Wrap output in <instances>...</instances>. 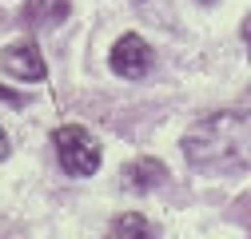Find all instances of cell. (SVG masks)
<instances>
[{"mask_svg": "<svg viewBox=\"0 0 251 239\" xmlns=\"http://www.w3.org/2000/svg\"><path fill=\"white\" fill-rule=\"evenodd\" d=\"M239 132H243V116H235V112L203 120V124L192 128V136L183 140L187 164H192L196 171H224V167H231L235 156H239Z\"/></svg>", "mask_w": 251, "mask_h": 239, "instance_id": "cell-1", "label": "cell"}, {"mask_svg": "<svg viewBox=\"0 0 251 239\" xmlns=\"http://www.w3.org/2000/svg\"><path fill=\"white\" fill-rule=\"evenodd\" d=\"M56 160L68 175H92L100 167V143L88 128L80 124H64L56 132Z\"/></svg>", "mask_w": 251, "mask_h": 239, "instance_id": "cell-2", "label": "cell"}, {"mask_svg": "<svg viewBox=\"0 0 251 239\" xmlns=\"http://www.w3.org/2000/svg\"><path fill=\"white\" fill-rule=\"evenodd\" d=\"M112 72L124 76V80L148 76V72H151V48H148V40H140L136 32L120 36V40L112 44Z\"/></svg>", "mask_w": 251, "mask_h": 239, "instance_id": "cell-3", "label": "cell"}, {"mask_svg": "<svg viewBox=\"0 0 251 239\" xmlns=\"http://www.w3.org/2000/svg\"><path fill=\"white\" fill-rule=\"evenodd\" d=\"M0 64H4V72L16 76V80H44V76H48L44 56H40V48H36L32 40H16V44H8L4 52H0Z\"/></svg>", "mask_w": 251, "mask_h": 239, "instance_id": "cell-4", "label": "cell"}, {"mask_svg": "<svg viewBox=\"0 0 251 239\" xmlns=\"http://www.w3.org/2000/svg\"><path fill=\"white\" fill-rule=\"evenodd\" d=\"M24 12H28V20L40 24V28H56V24L68 20L72 4H68V0H28Z\"/></svg>", "mask_w": 251, "mask_h": 239, "instance_id": "cell-5", "label": "cell"}, {"mask_svg": "<svg viewBox=\"0 0 251 239\" xmlns=\"http://www.w3.org/2000/svg\"><path fill=\"white\" fill-rule=\"evenodd\" d=\"M168 179V167L160 164V160H151V156H144V160H136V164H128V184L132 188H155V184H164Z\"/></svg>", "mask_w": 251, "mask_h": 239, "instance_id": "cell-6", "label": "cell"}, {"mask_svg": "<svg viewBox=\"0 0 251 239\" xmlns=\"http://www.w3.org/2000/svg\"><path fill=\"white\" fill-rule=\"evenodd\" d=\"M104 239H151V227H148L144 215H120V219L108 227Z\"/></svg>", "mask_w": 251, "mask_h": 239, "instance_id": "cell-7", "label": "cell"}, {"mask_svg": "<svg viewBox=\"0 0 251 239\" xmlns=\"http://www.w3.org/2000/svg\"><path fill=\"white\" fill-rule=\"evenodd\" d=\"M0 100H4V104H24V96L12 92V88H0Z\"/></svg>", "mask_w": 251, "mask_h": 239, "instance_id": "cell-8", "label": "cell"}, {"mask_svg": "<svg viewBox=\"0 0 251 239\" xmlns=\"http://www.w3.org/2000/svg\"><path fill=\"white\" fill-rule=\"evenodd\" d=\"M243 40L251 44V12H247V20H243Z\"/></svg>", "mask_w": 251, "mask_h": 239, "instance_id": "cell-9", "label": "cell"}, {"mask_svg": "<svg viewBox=\"0 0 251 239\" xmlns=\"http://www.w3.org/2000/svg\"><path fill=\"white\" fill-rule=\"evenodd\" d=\"M4 156H8V136L0 132V160H4Z\"/></svg>", "mask_w": 251, "mask_h": 239, "instance_id": "cell-10", "label": "cell"}]
</instances>
